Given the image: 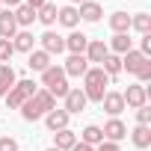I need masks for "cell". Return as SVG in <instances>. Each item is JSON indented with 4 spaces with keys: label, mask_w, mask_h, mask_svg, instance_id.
<instances>
[{
    "label": "cell",
    "mask_w": 151,
    "mask_h": 151,
    "mask_svg": "<svg viewBox=\"0 0 151 151\" xmlns=\"http://www.w3.org/2000/svg\"><path fill=\"white\" fill-rule=\"evenodd\" d=\"M24 3H27L30 9H36V12H39V9H42V6L47 3V0H24Z\"/></svg>",
    "instance_id": "36"
},
{
    "label": "cell",
    "mask_w": 151,
    "mask_h": 151,
    "mask_svg": "<svg viewBox=\"0 0 151 151\" xmlns=\"http://www.w3.org/2000/svg\"><path fill=\"white\" fill-rule=\"evenodd\" d=\"M107 83H110V77L101 71V65L89 68V71L83 74V95H86V101L101 104V98L107 95Z\"/></svg>",
    "instance_id": "2"
},
{
    "label": "cell",
    "mask_w": 151,
    "mask_h": 151,
    "mask_svg": "<svg viewBox=\"0 0 151 151\" xmlns=\"http://www.w3.org/2000/svg\"><path fill=\"white\" fill-rule=\"evenodd\" d=\"M27 65H30L33 71H45V68H47V65H53V62H50V56H47L45 50H30Z\"/></svg>",
    "instance_id": "25"
},
{
    "label": "cell",
    "mask_w": 151,
    "mask_h": 151,
    "mask_svg": "<svg viewBox=\"0 0 151 151\" xmlns=\"http://www.w3.org/2000/svg\"><path fill=\"white\" fill-rule=\"evenodd\" d=\"M24 3V0H0V6H6V9H18Z\"/></svg>",
    "instance_id": "35"
},
{
    "label": "cell",
    "mask_w": 151,
    "mask_h": 151,
    "mask_svg": "<svg viewBox=\"0 0 151 151\" xmlns=\"http://www.w3.org/2000/svg\"><path fill=\"white\" fill-rule=\"evenodd\" d=\"M107 47H110L116 56H124L127 50H133V47H130V39H127V33H116V36L110 39V45H107Z\"/></svg>",
    "instance_id": "20"
},
{
    "label": "cell",
    "mask_w": 151,
    "mask_h": 151,
    "mask_svg": "<svg viewBox=\"0 0 151 151\" xmlns=\"http://www.w3.org/2000/svg\"><path fill=\"white\" fill-rule=\"evenodd\" d=\"M12 53H15L12 39H0V65H6V62L12 59Z\"/></svg>",
    "instance_id": "29"
},
{
    "label": "cell",
    "mask_w": 151,
    "mask_h": 151,
    "mask_svg": "<svg viewBox=\"0 0 151 151\" xmlns=\"http://www.w3.org/2000/svg\"><path fill=\"white\" fill-rule=\"evenodd\" d=\"M80 3H86V0H68V6H80Z\"/></svg>",
    "instance_id": "38"
},
{
    "label": "cell",
    "mask_w": 151,
    "mask_h": 151,
    "mask_svg": "<svg viewBox=\"0 0 151 151\" xmlns=\"http://www.w3.org/2000/svg\"><path fill=\"white\" fill-rule=\"evenodd\" d=\"M33 42H36V36H33L30 30H21V33L12 36V47L21 50V53H30V50H33Z\"/></svg>",
    "instance_id": "18"
},
{
    "label": "cell",
    "mask_w": 151,
    "mask_h": 151,
    "mask_svg": "<svg viewBox=\"0 0 151 151\" xmlns=\"http://www.w3.org/2000/svg\"><path fill=\"white\" fill-rule=\"evenodd\" d=\"M130 30H136V33L148 36V33H151V15H148V12H139V15H133V18H130Z\"/></svg>",
    "instance_id": "27"
},
{
    "label": "cell",
    "mask_w": 151,
    "mask_h": 151,
    "mask_svg": "<svg viewBox=\"0 0 151 151\" xmlns=\"http://www.w3.org/2000/svg\"><path fill=\"white\" fill-rule=\"evenodd\" d=\"M107 53H110V47H107L101 39H89V45H86V53H83V56H86L89 62H104V56H107Z\"/></svg>",
    "instance_id": "12"
},
{
    "label": "cell",
    "mask_w": 151,
    "mask_h": 151,
    "mask_svg": "<svg viewBox=\"0 0 151 151\" xmlns=\"http://www.w3.org/2000/svg\"><path fill=\"white\" fill-rule=\"evenodd\" d=\"M15 33H18V24L12 9H0V39H12Z\"/></svg>",
    "instance_id": "14"
},
{
    "label": "cell",
    "mask_w": 151,
    "mask_h": 151,
    "mask_svg": "<svg viewBox=\"0 0 151 151\" xmlns=\"http://www.w3.org/2000/svg\"><path fill=\"white\" fill-rule=\"evenodd\" d=\"M71 151H95V148H92V145H86V142H77V145H74Z\"/></svg>",
    "instance_id": "37"
},
{
    "label": "cell",
    "mask_w": 151,
    "mask_h": 151,
    "mask_svg": "<svg viewBox=\"0 0 151 151\" xmlns=\"http://www.w3.org/2000/svg\"><path fill=\"white\" fill-rule=\"evenodd\" d=\"M122 98H124V107L139 110V107H145V104H148V86L133 83V86H127V89L122 92Z\"/></svg>",
    "instance_id": "4"
},
{
    "label": "cell",
    "mask_w": 151,
    "mask_h": 151,
    "mask_svg": "<svg viewBox=\"0 0 151 151\" xmlns=\"http://www.w3.org/2000/svg\"><path fill=\"white\" fill-rule=\"evenodd\" d=\"M68 119H71V116H68L65 110H56V107H53L50 113H45V124H47L53 133H56V130H65V127H68Z\"/></svg>",
    "instance_id": "11"
},
{
    "label": "cell",
    "mask_w": 151,
    "mask_h": 151,
    "mask_svg": "<svg viewBox=\"0 0 151 151\" xmlns=\"http://www.w3.org/2000/svg\"><path fill=\"white\" fill-rule=\"evenodd\" d=\"M53 139H56V145H53V148H59V151H71L74 145H77V133L68 130V127H65V130H56V133H53Z\"/></svg>",
    "instance_id": "17"
},
{
    "label": "cell",
    "mask_w": 151,
    "mask_h": 151,
    "mask_svg": "<svg viewBox=\"0 0 151 151\" xmlns=\"http://www.w3.org/2000/svg\"><path fill=\"white\" fill-rule=\"evenodd\" d=\"M0 151H18V142L12 136H3V139H0Z\"/></svg>",
    "instance_id": "32"
},
{
    "label": "cell",
    "mask_w": 151,
    "mask_h": 151,
    "mask_svg": "<svg viewBox=\"0 0 151 151\" xmlns=\"http://www.w3.org/2000/svg\"><path fill=\"white\" fill-rule=\"evenodd\" d=\"M0 9H3V6H0Z\"/></svg>",
    "instance_id": "40"
},
{
    "label": "cell",
    "mask_w": 151,
    "mask_h": 151,
    "mask_svg": "<svg viewBox=\"0 0 151 151\" xmlns=\"http://www.w3.org/2000/svg\"><path fill=\"white\" fill-rule=\"evenodd\" d=\"M42 83H45V89H47L53 98H65L68 89H71L65 71H62V65H47V68L42 71Z\"/></svg>",
    "instance_id": "3"
},
{
    "label": "cell",
    "mask_w": 151,
    "mask_h": 151,
    "mask_svg": "<svg viewBox=\"0 0 151 151\" xmlns=\"http://www.w3.org/2000/svg\"><path fill=\"white\" fill-rule=\"evenodd\" d=\"M77 15H80V21L95 24V21H101L104 9H101V3H95V0H86V3H80V6H77Z\"/></svg>",
    "instance_id": "9"
},
{
    "label": "cell",
    "mask_w": 151,
    "mask_h": 151,
    "mask_svg": "<svg viewBox=\"0 0 151 151\" xmlns=\"http://www.w3.org/2000/svg\"><path fill=\"white\" fill-rule=\"evenodd\" d=\"M47 151H59V148H47Z\"/></svg>",
    "instance_id": "39"
},
{
    "label": "cell",
    "mask_w": 151,
    "mask_h": 151,
    "mask_svg": "<svg viewBox=\"0 0 151 151\" xmlns=\"http://www.w3.org/2000/svg\"><path fill=\"white\" fill-rule=\"evenodd\" d=\"M56 107V98L47 92V89H39L33 98H27L24 104H21V116L27 119V122H39L45 113H50Z\"/></svg>",
    "instance_id": "1"
},
{
    "label": "cell",
    "mask_w": 151,
    "mask_h": 151,
    "mask_svg": "<svg viewBox=\"0 0 151 151\" xmlns=\"http://www.w3.org/2000/svg\"><path fill=\"white\" fill-rule=\"evenodd\" d=\"M39 42H42V50H45L47 56H53V53H62V50H65V39H62L59 33H53V30H47Z\"/></svg>",
    "instance_id": "6"
},
{
    "label": "cell",
    "mask_w": 151,
    "mask_h": 151,
    "mask_svg": "<svg viewBox=\"0 0 151 151\" xmlns=\"http://www.w3.org/2000/svg\"><path fill=\"white\" fill-rule=\"evenodd\" d=\"M101 133H104V139H107V142H119V139H124V136H127V127H124V122L110 119V122L101 127Z\"/></svg>",
    "instance_id": "8"
},
{
    "label": "cell",
    "mask_w": 151,
    "mask_h": 151,
    "mask_svg": "<svg viewBox=\"0 0 151 151\" xmlns=\"http://www.w3.org/2000/svg\"><path fill=\"white\" fill-rule=\"evenodd\" d=\"M95 151H122V148H119V142H107L104 139L101 145H95Z\"/></svg>",
    "instance_id": "34"
},
{
    "label": "cell",
    "mask_w": 151,
    "mask_h": 151,
    "mask_svg": "<svg viewBox=\"0 0 151 151\" xmlns=\"http://www.w3.org/2000/svg\"><path fill=\"white\" fill-rule=\"evenodd\" d=\"M136 77H139V83H148V80H151V59H148V62L136 71Z\"/></svg>",
    "instance_id": "31"
},
{
    "label": "cell",
    "mask_w": 151,
    "mask_h": 151,
    "mask_svg": "<svg viewBox=\"0 0 151 151\" xmlns=\"http://www.w3.org/2000/svg\"><path fill=\"white\" fill-rule=\"evenodd\" d=\"M56 21H59L62 27L74 30V27L80 24V15H77V6H62V9H56Z\"/></svg>",
    "instance_id": "15"
},
{
    "label": "cell",
    "mask_w": 151,
    "mask_h": 151,
    "mask_svg": "<svg viewBox=\"0 0 151 151\" xmlns=\"http://www.w3.org/2000/svg\"><path fill=\"white\" fill-rule=\"evenodd\" d=\"M36 18L45 24V27H50V24H56V6L53 3H45L39 12H36Z\"/></svg>",
    "instance_id": "28"
},
{
    "label": "cell",
    "mask_w": 151,
    "mask_h": 151,
    "mask_svg": "<svg viewBox=\"0 0 151 151\" xmlns=\"http://www.w3.org/2000/svg\"><path fill=\"white\" fill-rule=\"evenodd\" d=\"M86 95H83V89H68V95H65V113L71 116V113H83L86 110Z\"/></svg>",
    "instance_id": "7"
},
{
    "label": "cell",
    "mask_w": 151,
    "mask_h": 151,
    "mask_svg": "<svg viewBox=\"0 0 151 151\" xmlns=\"http://www.w3.org/2000/svg\"><path fill=\"white\" fill-rule=\"evenodd\" d=\"M18 83V77H15V68L6 62V65H0V98H6V92L12 89Z\"/></svg>",
    "instance_id": "16"
},
{
    "label": "cell",
    "mask_w": 151,
    "mask_h": 151,
    "mask_svg": "<svg viewBox=\"0 0 151 151\" xmlns=\"http://www.w3.org/2000/svg\"><path fill=\"white\" fill-rule=\"evenodd\" d=\"M101 107H104V113H110L113 119L124 110V98H122V92H107L104 98H101Z\"/></svg>",
    "instance_id": "10"
},
{
    "label": "cell",
    "mask_w": 151,
    "mask_h": 151,
    "mask_svg": "<svg viewBox=\"0 0 151 151\" xmlns=\"http://www.w3.org/2000/svg\"><path fill=\"white\" fill-rule=\"evenodd\" d=\"M130 139H133L136 148H148V145H151V127H148V124H136V127L130 130Z\"/></svg>",
    "instance_id": "21"
},
{
    "label": "cell",
    "mask_w": 151,
    "mask_h": 151,
    "mask_svg": "<svg viewBox=\"0 0 151 151\" xmlns=\"http://www.w3.org/2000/svg\"><path fill=\"white\" fill-rule=\"evenodd\" d=\"M80 142H86V145H92V148H95V145H101V142H104L101 127H98V124H86V127H83V133H80Z\"/></svg>",
    "instance_id": "23"
},
{
    "label": "cell",
    "mask_w": 151,
    "mask_h": 151,
    "mask_svg": "<svg viewBox=\"0 0 151 151\" xmlns=\"http://www.w3.org/2000/svg\"><path fill=\"white\" fill-rule=\"evenodd\" d=\"M139 53H142V56H151V33H148V36H142V45H139Z\"/></svg>",
    "instance_id": "33"
},
{
    "label": "cell",
    "mask_w": 151,
    "mask_h": 151,
    "mask_svg": "<svg viewBox=\"0 0 151 151\" xmlns=\"http://www.w3.org/2000/svg\"><path fill=\"white\" fill-rule=\"evenodd\" d=\"M12 15H15V24H18V27H30V24L36 21V9H30L27 3H21L18 9H12Z\"/></svg>",
    "instance_id": "22"
},
{
    "label": "cell",
    "mask_w": 151,
    "mask_h": 151,
    "mask_svg": "<svg viewBox=\"0 0 151 151\" xmlns=\"http://www.w3.org/2000/svg\"><path fill=\"white\" fill-rule=\"evenodd\" d=\"M136 122H139V124H151V107H148V104L136 110Z\"/></svg>",
    "instance_id": "30"
},
{
    "label": "cell",
    "mask_w": 151,
    "mask_h": 151,
    "mask_svg": "<svg viewBox=\"0 0 151 151\" xmlns=\"http://www.w3.org/2000/svg\"><path fill=\"white\" fill-rule=\"evenodd\" d=\"M86 45H89V36H83L77 30L65 39V50H71V53H86Z\"/></svg>",
    "instance_id": "19"
},
{
    "label": "cell",
    "mask_w": 151,
    "mask_h": 151,
    "mask_svg": "<svg viewBox=\"0 0 151 151\" xmlns=\"http://www.w3.org/2000/svg\"><path fill=\"white\" fill-rule=\"evenodd\" d=\"M101 71H104L107 77L113 80L116 74L122 71V56H116V53H107V56H104V62H101Z\"/></svg>",
    "instance_id": "24"
},
{
    "label": "cell",
    "mask_w": 151,
    "mask_h": 151,
    "mask_svg": "<svg viewBox=\"0 0 151 151\" xmlns=\"http://www.w3.org/2000/svg\"><path fill=\"white\" fill-rule=\"evenodd\" d=\"M148 62V56H142L139 50H127L124 56H122V71H130V74H136L142 65Z\"/></svg>",
    "instance_id": "13"
},
{
    "label": "cell",
    "mask_w": 151,
    "mask_h": 151,
    "mask_svg": "<svg viewBox=\"0 0 151 151\" xmlns=\"http://www.w3.org/2000/svg\"><path fill=\"white\" fill-rule=\"evenodd\" d=\"M62 71H65V77H83V74L89 71V59H86L83 53H71V56L65 59Z\"/></svg>",
    "instance_id": "5"
},
{
    "label": "cell",
    "mask_w": 151,
    "mask_h": 151,
    "mask_svg": "<svg viewBox=\"0 0 151 151\" xmlns=\"http://www.w3.org/2000/svg\"><path fill=\"white\" fill-rule=\"evenodd\" d=\"M110 27H113V33H127L130 30V15L127 12H113L110 15Z\"/></svg>",
    "instance_id": "26"
}]
</instances>
